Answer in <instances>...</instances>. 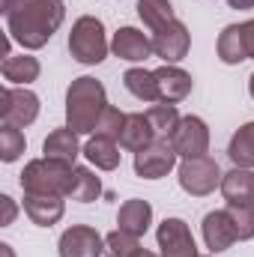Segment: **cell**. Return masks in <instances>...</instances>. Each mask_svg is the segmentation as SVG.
Returning <instances> with one entry per match:
<instances>
[{
  "instance_id": "cell-1",
  "label": "cell",
  "mask_w": 254,
  "mask_h": 257,
  "mask_svg": "<svg viewBox=\"0 0 254 257\" xmlns=\"http://www.w3.org/2000/svg\"><path fill=\"white\" fill-rule=\"evenodd\" d=\"M6 30L21 48L36 51L42 48L63 24V0H3Z\"/></svg>"
},
{
  "instance_id": "cell-2",
  "label": "cell",
  "mask_w": 254,
  "mask_h": 257,
  "mask_svg": "<svg viewBox=\"0 0 254 257\" xmlns=\"http://www.w3.org/2000/svg\"><path fill=\"white\" fill-rule=\"evenodd\" d=\"M105 108H108V96H105L102 81L84 75V78H75L69 84V90H66V123H69V128H75L78 135L96 132Z\"/></svg>"
},
{
  "instance_id": "cell-3",
  "label": "cell",
  "mask_w": 254,
  "mask_h": 257,
  "mask_svg": "<svg viewBox=\"0 0 254 257\" xmlns=\"http://www.w3.org/2000/svg\"><path fill=\"white\" fill-rule=\"evenodd\" d=\"M72 177H75V165L54 162V159H33L24 165L21 171V189L24 194H60L69 197L72 189Z\"/></svg>"
},
{
  "instance_id": "cell-4",
  "label": "cell",
  "mask_w": 254,
  "mask_h": 257,
  "mask_svg": "<svg viewBox=\"0 0 254 257\" xmlns=\"http://www.w3.org/2000/svg\"><path fill=\"white\" fill-rule=\"evenodd\" d=\"M108 51H111V42L105 36V24L96 15H81L69 33V54L78 63L96 66L108 57Z\"/></svg>"
},
{
  "instance_id": "cell-5",
  "label": "cell",
  "mask_w": 254,
  "mask_h": 257,
  "mask_svg": "<svg viewBox=\"0 0 254 257\" xmlns=\"http://www.w3.org/2000/svg\"><path fill=\"white\" fill-rule=\"evenodd\" d=\"M221 168L215 159L209 156H197V159H183L180 165V186L183 192L194 194V197H203V194L215 192V186L221 189Z\"/></svg>"
},
{
  "instance_id": "cell-6",
  "label": "cell",
  "mask_w": 254,
  "mask_h": 257,
  "mask_svg": "<svg viewBox=\"0 0 254 257\" xmlns=\"http://www.w3.org/2000/svg\"><path fill=\"white\" fill-rule=\"evenodd\" d=\"M177 150L171 138H156L150 147H144L141 153H135V174L144 180H162L174 171L177 165Z\"/></svg>"
},
{
  "instance_id": "cell-7",
  "label": "cell",
  "mask_w": 254,
  "mask_h": 257,
  "mask_svg": "<svg viewBox=\"0 0 254 257\" xmlns=\"http://www.w3.org/2000/svg\"><path fill=\"white\" fill-rule=\"evenodd\" d=\"M0 117H3V126H15V128L36 123L39 96L30 93L27 87H6L3 96H0Z\"/></svg>"
},
{
  "instance_id": "cell-8",
  "label": "cell",
  "mask_w": 254,
  "mask_h": 257,
  "mask_svg": "<svg viewBox=\"0 0 254 257\" xmlns=\"http://www.w3.org/2000/svg\"><path fill=\"white\" fill-rule=\"evenodd\" d=\"M189 45H191V33L180 18H174L171 24H165L153 33V54L171 66L180 63L189 54Z\"/></svg>"
},
{
  "instance_id": "cell-9",
  "label": "cell",
  "mask_w": 254,
  "mask_h": 257,
  "mask_svg": "<svg viewBox=\"0 0 254 257\" xmlns=\"http://www.w3.org/2000/svg\"><path fill=\"white\" fill-rule=\"evenodd\" d=\"M156 239H159V257H200L197 254V245H194V236H191L189 224L183 218H165L156 230Z\"/></svg>"
},
{
  "instance_id": "cell-10",
  "label": "cell",
  "mask_w": 254,
  "mask_h": 257,
  "mask_svg": "<svg viewBox=\"0 0 254 257\" xmlns=\"http://www.w3.org/2000/svg\"><path fill=\"white\" fill-rule=\"evenodd\" d=\"M171 141H174L177 156L183 159H197L209 153V128L200 117H183L177 132L171 135Z\"/></svg>"
},
{
  "instance_id": "cell-11",
  "label": "cell",
  "mask_w": 254,
  "mask_h": 257,
  "mask_svg": "<svg viewBox=\"0 0 254 257\" xmlns=\"http://www.w3.org/2000/svg\"><path fill=\"white\" fill-rule=\"evenodd\" d=\"M57 251H60V257H102L105 239L99 236V230H93L87 224H75L60 236Z\"/></svg>"
},
{
  "instance_id": "cell-12",
  "label": "cell",
  "mask_w": 254,
  "mask_h": 257,
  "mask_svg": "<svg viewBox=\"0 0 254 257\" xmlns=\"http://www.w3.org/2000/svg\"><path fill=\"white\" fill-rule=\"evenodd\" d=\"M236 239H239L236 236V224H233V218H230L227 209L206 212V218H203V242H206V248L212 254L227 251Z\"/></svg>"
},
{
  "instance_id": "cell-13",
  "label": "cell",
  "mask_w": 254,
  "mask_h": 257,
  "mask_svg": "<svg viewBox=\"0 0 254 257\" xmlns=\"http://www.w3.org/2000/svg\"><path fill=\"white\" fill-rule=\"evenodd\" d=\"M153 75H156V84H159V102H165V105H177L191 93V75L183 72L180 66L165 63Z\"/></svg>"
},
{
  "instance_id": "cell-14",
  "label": "cell",
  "mask_w": 254,
  "mask_h": 257,
  "mask_svg": "<svg viewBox=\"0 0 254 257\" xmlns=\"http://www.w3.org/2000/svg\"><path fill=\"white\" fill-rule=\"evenodd\" d=\"M111 51L120 57V60H129V63H144L150 54H153V39H147L141 30L135 27H120L111 39Z\"/></svg>"
},
{
  "instance_id": "cell-15",
  "label": "cell",
  "mask_w": 254,
  "mask_h": 257,
  "mask_svg": "<svg viewBox=\"0 0 254 257\" xmlns=\"http://www.w3.org/2000/svg\"><path fill=\"white\" fill-rule=\"evenodd\" d=\"M63 197L60 194H24V212L33 224L39 227H51L63 218Z\"/></svg>"
},
{
  "instance_id": "cell-16",
  "label": "cell",
  "mask_w": 254,
  "mask_h": 257,
  "mask_svg": "<svg viewBox=\"0 0 254 257\" xmlns=\"http://www.w3.org/2000/svg\"><path fill=\"white\" fill-rule=\"evenodd\" d=\"M42 153L45 159H54V162H66V165H75V159L84 153L81 144H78V132L75 128H54L45 144H42Z\"/></svg>"
},
{
  "instance_id": "cell-17",
  "label": "cell",
  "mask_w": 254,
  "mask_h": 257,
  "mask_svg": "<svg viewBox=\"0 0 254 257\" xmlns=\"http://www.w3.org/2000/svg\"><path fill=\"white\" fill-rule=\"evenodd\" d=\"M156 128L150 123L147 114H126V126L120 132V147L129 153H141L144 147H150L156 141Z\"/></svg>"
},
{
  "instance_id": "cell-18",
  "label": "cell",
  "mask_w": 254,
  "mask_h": 257,
  "mask_svg": "<svg viewBox=\"0 0 254 257\" xmlns=\"http://www.w3.org/2000/svg\"><path fill=\"white\" fill-rule=\"evenodd\" d=\"M117 224L120 230H126L132 236H144L153 224V206L141 197H132L120 206V215H117Z\"/></svg>"
},
{
  "instance_id": "cell-19",
  "label": "cell",
  "mask_w": 254,
  "mask_h": 257,
  "mask_svg": "<svg viewBox=\"0 0 254 257\" xmlns=\"http://www.w3.org/2000/svg\"><path fill=\"white\" fill-rule=\"evenodd\" d=\"M221 194L227 203H254V168H233L224 174Z\"/></svg>"
},
{
  "instance_id": "cell-20",
  "label": "cell",
  "mask_w": 254,
  "mask_h": 257,
  "mask_svg": "<svg viewBox=\"0 0 254 257\" xmlns=\"http://www.w3.org/2000/svg\"><path fill=\"white\" fill-rule=\"evenodd\" d=\"M84 156H87V162H93L99 171H114V168L120 165V144L111 141V138L93 135V138L84 144Z\"/></svg>"
},
{
  "instance_id": "cell-21",
  "label": "cell",
  "mask_w": 254,
  "mask_h": 257,
  "mask_svg": "<svg viewBox=\"0 0 254 257\" xmlns=\"http://www.w3.org/2000/svg\"><path fill=\"white\" fill-rule=\"evenodd\" d=\"M0 72H3V78H6L9 84L27 87L30 81L39 78V60L30 57V54H9V57L3 60V66H0Z\"/></svg>"
},
{
  "instance_id": "cell-22",
  "label": "cell",
  "mask_w": 254,
  "mask_h": 257,
  "mask_svg": "<svg viewBox=\"0 0 254 257\" xmlns=\"http://www.w3.org/2000/svg\"><path fill=\"white\" fill-rule=\"evenodd\" d=\"M218 60L227 66H236L248 60L245 51V36H242V24H227L218 36Z\"/></svg>"
},
{
  "instance_id": "cell-23",
  "label": "cell",
  "mask_w": 254,
  "mask_h": 257,
  "mask_svg": "<svg viewBox=\"0 0 254 257\" xmlns=\"http://www.w3.org/2000/svg\"><path fill=\"white\" fill-rule=\"evenodd\" d=\"M123 84L126 90L141 99V102H159V84H156V75L147 72V69H129L123 75Z\"/></svg>"
},
{
  "instance_id": "cell-24",
  "label": "cell",
  "mask_w": 254,
  "mask_h": 257,
  "mask_svg": "<svg viewBox=\"0 0 254 257\" xmlns=\"http://www.w3.org/2000/svg\"><path fill=\"white\" fill-rule=\"evenodd\" d=\"M138 15H141V21L156 33L159 27H165V24H171L177 15H174V6H171V0H138Z\"/></svg>"
},
{
  "instance_id": "cell-25",
  "label": "cell",
  "mask_w": 254,
  "mask_h": 257,
  "mask_svg": "<svg viewBox=\"0 0 254 257\" xmlns=\"http://www.w3.org/2000/svg\"><path fill=\"white\" fill-rule=\"evenodd\" d=\"M227 156L236 168H254V123L242 126L233 138H230V147H227Z\"/></svg>"
},
{
  "instance_id": "cell-26",
  "label": "cell",
  "mask_w": 254,
  "mask_h": 257,
  "mask_svg": "<svg viewBox=\"0 0 254 257\" xmlns=\"http://www.w3.org/2000/svg\"><path fill=\"white\" fill-rule=\"evenodd\" d=\"M102 194V183L99 177L90 171V168H75V177H72V189H69V197L78 200V203H93L96 197Z\"/></svg>"
},
{
  "instance_id": "cell-27",
  "label": "cell",
  "mask_w": 254,
  "mask_h": 257,
  "mask_svg": "<svg viewBox=\"0 0 254 257\" xmlns=\"http://www.w3.org/2000/svg\"><path fill=\"white\" fill-rule=\"evenodd\" d=\"M147 117H150V123L156 128V135L159 138H171L177 126H180V111H177V105H165V102H159V105H153L150 111H147Z\"/></svg>"
},
{
  "instance_id": "cell-28",
  "label": "cell",
  "mask_w": 254,
  "mask_h": 257,
  "mask_svg": "<svg viewBox=\"0 0 254 257\" xmlns=\"http://www.w3.org/2000/svg\"><path fill=\"white\" fill-rule=\"evenodd\" d=\"M27 141H24V132L15 126H3L0 128V159L3 162H15L21 153H24Z\"/></svg>"
},
{
  "instance_id": "cell-29",
  "label": "cell",
  "mask_w": 254,
  "mask_h": 257,
  "mask_svg": "<svg viewBox=\"0 0 254 257\" xmlns=\"http://www.w3.org/2000/svg\"><path fill=\"white\" fill-rule=\"evenodd\" d=\"M141 245H138V236H132L126 230H114L105 236V254L108 257H135Z\"/></svg>"
},
{
  "instance_id": "cell-30",
  "label": "cell",
  "mask_w": 254,
  "mask_h": 257,
  "mask_svg": "<svg viewBox=\"0 0 254 257\" xmlns=\"http://www.w3.org/2000/svg\"><path fill=\"white\" fill-rule=\"evenodd\" d=\"M239 239H254V203H227Z\"/></svg>"
},
{
  "instance_id": "cell-31",
  "label": "cell",
  "mask_w": 254,
  "mask_h": 257,
  "mask_svg": "<svg viewBox=\"0 0 254 257\" xmlns=\"http://www.w3.org/2000/svg\"><path fill=\"white\" fill-rule=\"evenodd\" d=\"M123 126H126V114H123L120 108L108 105V108H105V114H102V120H99V126H96V135L111 138V141H117V144H120V132H123Z\"/></svg>"
},
{
  "instance_id": "cell-32",
  "label": "cell",
  "mask_w": 254,
  "mask_h": 257,
  "mask_svg": "<svg viewBox=\"0 0 254 257\" xmlns=\"http://www.w3.org/2000/svg\"><path fill=\"white\" fill-rule=\"evenodd\" d=\"M0 203H3V221H0V224H3V227H9V224L15 221V203H12V197H9V194H3V197H0Z\"/></svg>"
},
{
  "instance_id": "cell-33",
  "label": "cell",
  "mask_w": 254,
  "mask_h": 257,
  "mask_svg": "<svg viewBox=\"0 0 254 257\" xmlns=\"http://www.w3.org/2000/svg\"><path fill=\"white\" fill-rule=\"evenodd\" d=\"M242 36H245V51H248V57H254V18L242 24Z\"/></svg>"
},
{
  "instance_id": "cell-34",
  "label": "cell",
  "mask_w": 254,
  "mask_h": 257,
  "mask_svg": "<svg viewBox=\"0 0 254 257\" xmlns=\"http://www.w3.org/2000/svg\"><path fill=\"white\" fill-rule=\"evenodd\" d=\"M227 3H230L233 9H251L254 6V0H227Z\"/></svg>"
},
{
  "instance_id": "cell-35",
  "label": "cell",
  "mask_w": 254,
  "mask_h": 257,
  "mask_svg": "<svg viewBox=\"0 0 254 257\" xmlns=\"http://www.w3.org/2000/svg\"><path fill=\"white\" fill-rule=\"evenodd\" d=\"M0 257H15V254H12V248H9V245H6V242H3V245H0Z\"/></svg>"
},
{
  "instance_id": "cell-36",
  "label": "cell",
  "mask_w": 254,
  "mask_h": 257,
  "mask_svg": "<svg viewBox=\"0 0 254 257\" xmlns=\"http://www.w3.org/2000/svg\"><path fill=\"white\" fill-rule=\"evenodd\" d=\"M135 257H159V254H153V251H144V248H138V251H135Z\"/></svg>"
},
{
  "instance_id": "cell-37",
  "label": "cell",
  "mask_w": 254,
  "mask_h": 257,
  "mask_svg": "<svg viewBox=\"0 0 254 257\" xmlns=\"http://www.w3.org/2000/svg\"><path fill=\"white\" fill-rule=\"evenodd\" d=\"M248 90H251V99H254V75H251V81H248Z\"/></svg>"
}]
</instances>
